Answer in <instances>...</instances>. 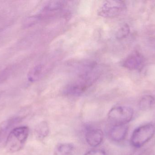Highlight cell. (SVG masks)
I'll list each match as a JSON object with an SVG mask.
<instances>
[{"label": "cell", "mask_w": 155, "mask_h": 155, "mask_svg": "<svg viewBox=\"0 0 155 155\" xmlns=\"http://www.w3.org/2000/svg\"><path fill=\"white\" fill-rule=\"evenodd\" d=\"M29 134L27 126H22L13 129L8 135L5 143V148L8 152L16 153L24 147Z\"/></svg>", "instance_id": "1"}, {"label": "cell", "mask_w": 155, "mask_h": 155, "mask_svg": "<svg viewBox=\"0 0 155 155\" xmlns=\"http://www.w3.org/2000/svg\"><path fill=\"white\" fill-rule=\"evenodd\" d=\"M155 133V127L153 124L141 126L133 132L130 139L131 144L135 148H140L150 141Z\"/></svg>", "instance_id": "2"}, {"label": "cell", "mask_w": 155, "mask_h": 155, "mask_svg": "<svg viewBox=\"0 0 155 155\" xmlns=\"http://www.w3.org/2000/svg\"><path fill=\"white\" fill-rule=\"evenodd\" d=\"M134 110L127 106H116L110 109L107 114L111 125H127L133 119Z\"/></svg>", "instance_id": "3"}, {"label": "cell", "mask_w": 155, "mask_h": 155, "mask_svg": "<svg viewBox=\"0 0 155 155\" xmlns=\"http://www.w3.org/2000/svg\"><path fill=\"white\" fill-rule=\"evenodd\" d=\"M125 8V4L123 1H107L99 7L98 14L103 17L113 18L122 14Z\"/></svg>", "instance_id": "4"}, {"label": "cell", "mask_w": 155, "mask_h": 155, "mask_svg": "<svg viewBox=\"0 0 155 155\" xmlns=\"http://www.w3.org/2000/svg\"><path fill=\"white\" fill-rule=\"evenodd\" d=\"M94 80L91 76L84 75L79 80L68 86L64 89V93L73 96L82 94L91 86Z\"/></svg>", "instance_id": "5"}, {"label": "cell", "mask_w": 155, "mask_h": 155, "mask_svg": "<svg viewBox=\"0 0 155 155\" xmlns=\"http://www.w3.org/2000/svg\"><path fill=\"white\" fill-rule=\"evenodd\" d=\"M85 139L87 143L92 147L100 145L104 139L103 131L99 128L90 127L87 130Z\"/></svg>", "instance_id": "6"}, {"label": "cell", "mask_w": 155, "mask_h": 155, "mask_svg": "<svg viewBox=\"0 0 155 155\" xmlns=\"http://www.w3.org/2000/svg\"><path fill=\"white\" fill-rule=\"evenodd\" d=\"M108 132L109 137L114 142H119L125 138L128 132V127L126 125H111Z\"/></svg>", "instance_id": "7"}, {"label": "cell", "mask_w": 155, "mask_h": 155, "mask_svg": "<svg viewBox=\"0 0 155 155\" xmlns=\"http://www.w3.org/2000/svg\"><path fill=\"white\" fill-rule=\"evenodd\" d=\"M143 63V58L138 52L129 56L123 62L124 67L130 70H137L141 68Z\"/></svg>", "instance_id": "8"}, {"label": "cell", "mask_w": 155, "mask_h": 155, "mask_svg": "<svg viewBox=\"0 0 155 155\" xmlns=\"http://www.w3.org/2000/svg\"><path fill=\"white\" fill-rule=\"evenodd\" d=\"M49 125L46 122H41L39 123L35 129V134L36 137L40 140H43L49 133Z\"/></svg>", "instance_id": "9"}, {"label": "cell", "mask_w": 155, "mask_h": 155, "mask_svg": "<svg viewBox=\"0 0 155 155\" xmlns=\"http://www.w3.org/2000/svg\"><path fill=\"white\" fill-rule=\"evenodd\" d=\"M74 147L72 144H60L56 147L55 155H71L73 152Z\"/></svg>", "instance_id": "10"}, {"label": "cell", "mask_w": 155, "mask_h": 155, "mask_svg": "<svg viewBox=\"0 0 155 155\" xmlns=\"http://www.w3.org/2000/svg\"><path fill=\"white\" fill-rule=\"evenodd\" d=\"M43 66L41 65H39L35 66L28 74V80L31 82L38 81L41 77L43 73Z\"/></svg>", "instance_id": "11"}, {"label": "cell", "mask_w": 155, "mask_h": 155, "mask_svg": "<svg viewBox=\"0 0 155 155\" xmlns=\"http://www.w3.org/2000/svg\"><path fill=\"white\" fill-rule=\"evenodd\" d=\"M154 102V98L152 96H144L141 98L139 101V108L143 111L149 110L152 107Z\"/></svg>", "instance_id": "12"}, {"label": "cell", "mask_w": 155, "mask_h": 155, "mask_svg": "<svg viewBox=\"0 0 155 155\" xmlns=\"http://www.w3.org/2000/svg\"><path fill=\"white\" fill-rule=\"evenodd\" d=\"M130 27L127 24H125L117 29L116 37L117 39H122L126 37L130 33Z\"/></svg>", "instance_id": "13"}, {"label": "cell", "mask_w": 155, "mask_h": 155, "mask_svg": "<svg viewBox=\"0 0 155 155\" xmlns=\"http://www.w3.org/2000/svg\"><path fill=\"white\" fill-rule=\"evenodd\" d=\"M64 1H53L48 4L45 8V11H57L64 6Z\"/></svg>", "instance_id": "14"}, {"label": "cell", "mask_w": 155, "mask_h": 155, "mask_svg": "<svg viewBox=\"0 0 155 155\" xmlns=\"http://www.w3.org/2000/svg\"><path fill=\"white\" fill-rule=\"evenodd\" d=\"M84 155H106V153L102 149H94L88 151Z\"/></svg>", "instance_id": "15"}]
</instances>
